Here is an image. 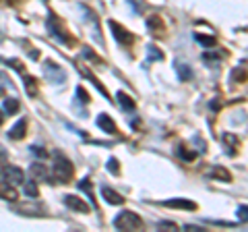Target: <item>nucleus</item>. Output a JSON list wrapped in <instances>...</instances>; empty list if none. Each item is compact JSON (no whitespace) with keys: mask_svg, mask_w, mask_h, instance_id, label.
I'll use <instances>...</instances> for the list:
<instances>
[{"mask_svg":"<svg viewBox=\"0 0 248 232\" xmlns=\"http://www.w3.org/2000/svg\"><path fill=\"white\" fill-rule=\"evenodd\" d=\"M52 170H54V179L56 181H60V182H71L73 181L75 166L64 153H60V151L54 153V168Z\"/></svg>","mask_w":248,"mask_h":232,"instance_id":"1","label":"nucleus"},{"mask_svg":"<svg viewBox=\"0 0 248 232\" xmlns=\"http://www.w3.org/2000/svg\"><path fill=\"white\" fill-rule=\"evenodd\" d=\"M114 226L118 228V230H130V232H135V230H141L143 228V220L139 218V215L135 212H120L118 215L114 218Z\"/></svg>","mask_w":248,"mask_h":232,"instance_id":"2","label":"nucleus"},{"mask_svg":"<svg viewBox=\"0 0 248 232\" xmlns=\"http://www.w3.org/2000/svg\"><path fill=\"white\" fill-rule=\"evenodd\" d=\"M0 179H4L9 184H13V187H17V184H23V181H25V174H23V170L13 166V164H6L2 174H0Z\"/></svg>","mask_w":248,"mask_h":232,"instance_id":"3","label":"nucleus"},{"mask_svg":"<svg viewBox=\"0 0 248 232\" xmlns=\"http://www.w3.org/2000/svg\"><path fill=\"white\" fill-rule=\"evenodd\" d=\"M108 25H110V29H112V35L116 37V42H118V44H122V46H130V44L135 42L133 33H130L126 27H122L120 23L110 21V23H108Z\"/></svg>","mask_w":248,"mask_h":232,"instance_id":"4","label":"nucleus"},{"mask_svg":"<svg viewBox=\"0 0 248 232\" xmlns=\"http://www.w3.org/2000/svg\"><path fill=\"white\" fill-rule=\"evenodd\" d=\"M44 75H46V79H50L52 83H62L66 79L64 71H62L58 65H54L52 60H46L44 63Z\"/></svg>","mask_w":248,"mask_h":232,"instance_id":"5","label":"nucleus"},{"mask_svg":"<svg viewBox=\"0 0 248 232\" xmlns=\"http://www.w3.org/2000/svg\"><path fill=\"white\" fill-rule=\"evenodd\" d=\"M48 32H50V35H52L56 42H60V44H66V42H68V35H66L64 29L60 27V23L56 21V17H50V19H48Z\"/></svg>","mask_w":248,"mask_h":232,"instance_id":"6","label":"nucleus"},{"mask_svg":"<svg viewBox=\"0 0 248 232\" xmlns=\"http://www.w3.org/2000/svg\"><path fill=\"white\" fill-rule=\"evenodd\" d=\"M164 205L166 207H176V210H197V203L195 201H190V199H180V197H176V199H168L164 201Z\"/></svg>","mask_w":248,"mask_h":232,"instance_id":"7","label":"nucleus"},{"mask_svg":"<svg viewBox=\"0 0 248 232\" xmlns=\"http://www.w3.org/2000/svg\"><path fill=\"white\" fill-rule=\"evenodd\" d=\"M64 205L71 207V210H75V212H81V214L89 212V205L85 203V201H81L79 197H75V195H64Z\"/></svg>","mask_w":248,"mask_h":232,"instance_id":"8","label":"nucleus"},{"mask_svg":"<svg viewBox=\"0 0 248 232\" xmlns=\"http://www.w3.org/2000/svg\"><path fill=\"white\" fill-rule=\"evenodd\" d=\"M97 127L102 129V131H106V133H110V135L118 133V127H116V122L108 114H99L97 116Z\"/></svg>","mask_w":248,"mask_h":232,"instance_id":"9","label":"nucleus"},{"mask_svg":"<svg viewBox=\"0 0 248 232\" xmlns=\"http://www.w3.org/2000/svg\"><path fill=\"white\" fill-rule=\"evenodd\" d=\"M0 199H4V201H17L19 199L17 189H15L13 184H9L6 181H0Z\"/></svg>","mask_w":248,"mask_h":232,"instance_id":"10","label":"nucleus"},{"mask_svg":"<svg viewBox=\"0 0 248 232\" xmlns=\"http://www.w3.org/2000/svg\"><path fill=\"white\" fill-rule=\"evenodd\" d=\"M102 195H104V199L108 201L110 205H122L124 203V197L120 195V193H116L114 189H110V187H102Z\"/></svg>","mask_w":248,"mask_h":232,"instance_id":"11","label":"nucleus"},{"mask_svg":"<svg viewBox=\"0 0 248 232\" xmlns=\"http://www.w3.org/2000/svg\"><path fill=\"white\" fill-rule=\"evenodd\" d=\"M207 176H209V179H217V181H221V182H232V174L228 172L226 168H221V166H213L207 172Z\"/></svg>","mask_w":248,"mask_h":232,"instance_id":"12","label":"nucleus"},{"mask_svg":"<svg viewBox=\"0 0 248 232\" xmlns=\"http://www.w3.org/2000/svg\"><path fill=\"white\" fill-rule=\"evenodd\" d=\"M25 131H27V120L21 118V120H17V125L9 131V139H13V141H19V139L25 137Z\"/></svg>","mask_w":248,"mask_h":232,"instance_id":"13","label":"nucleus"},{"mask_svg":"<svg viewBox=\"0 0 248 232\" xmlns=\"http://www.w3.org/2000/svg\"><path fill=\"white\" fill-rule=\"evenodd\" d=\"M174 68H176V73H178V79L180 81H190L192 79V71H190V66L186 65V63H174Z\"/></svg>","mask_w":248,"mask_h":232,"instance_id":"14","label":"nucleus"},{"mask_svg":"<svg viewBox=\"0 0 248 232\" xmlns=\"http://www.w3.org/2000/svg\"><path fill=\"white\" fill-rule=\"evenodd\" d=\"M21 77H23V85H25L27 94H29L31 98H35V96H37V81L33 79V77H29L25 71L21 73Z\"/></svg>","mask_w":248,"mask_h":232,"instance_id":"15","label":"nucleus"},{"mask_svg":"<svg viewBox=\"0 0 248 232\" xmlns=\"http://www.w3.org/2000/svg\"><path fill=\"white\" fill-rule=\"evenodd\" d=\"M223 143H228V156H236V148L240 145V139L232 133H223Z\"/></svg>","mask_w":248,"mask_h":232,"instance_id":"16","label":"nucleus"},{"mask_svg":"<svg viewBox=\"0 0 248 232\" xmlns=\"http://www.w3.org/2000/svg\"><path fill=\"white\" fill-rule=\"evenodd\" d=\"M29 172L33 174V176H37V179H42V181H48V179H50L48 170H46V166H44V164H40V162H35V164H31Z\"/></svg>","mask_w":248,"mask_h":232,"instance_id":"17","label":"nucleus"},{"mask_svg":"<svg viewBox=\"0 0 248 232\" xmlns=\"http://www.w3.org/2000/svg\"><path fill=\"white\" fill-rule=\"evenodd\" d=\"M23 193H25V197L29 199H35L40 193H37V184L35 181H23Z\"/></svg>","mask_w":248,"mask_h":232,"instance_id":"18","label":"nucleus"},{"mask_svg":"<svg viewBox=\"0 0 248 232\" xmlns=\"http://www.w3.org/2000/svg\"><path fill=\"white\" fill-rule=\"evenodd\" d=\"M118 102H120V108L126 112H135V102L130 99V96H126L124 91H120L118 94Z\"/></svg>","mask_w":248,"mask_h":232,"instance_id":"19","label":"nucleus"},{"mask_svg":"<svg viewBox=\"0 0 248 232\" xmlns=\"http://www.w3.org/2000/svg\"><path fill=\"white\" fill-rule=\"evenodd\" d=\"M4 112L13 116V114H17L19 112V99H15V98H6L4 99Z\"/></svg>","mask_w":248,"mask_h":232,"instance_id":"20","label":"nucleus"},{"mask_svg":"<svg viewBox=\"0 0 248 232\" xmlns=\"http://www.w3.org/2000/svg\"><path fill=\"white\" fill-rule=\"evenodd\" d=\"M147 27H149L151 33H157V29H159V33H164V25H161V21L157 17H151L149 21H147Z\"/></svg>","mask_w":248,"mask_h":232,"instance_id":"21","label":"nucleus"},{"mask_svg":"<svg viewBox=\"0 0 248 232\" xmlns=\"http://www.w3.org/2000/svg\"><path fill=\"white\" fill-rule=\"evenodd\" d=\"M147 52H149V60L147 63H151V60H164V52L157 50L155 46H147Z\"/></svg>","mask_w":248,"mask_h":232,"instance_id":"22","label":"nucleus"},{"mask_svg":"<svg viewBox=\"0 0 248 232\" xmlns=\"http://www.w3.org/2000/svg\"><path fill=\"white\" fill-rule=\"evenodd\" d=\"M178 156H182L186 162H190V160H195V151H192V149H186L184 145H180V148H178Z\"/></svg>","mask_w":248,"mask_h":232,"instance_id":"23","label":"nucleus"},{"mask_svg":"<svg viewBox=\"0 0 248 232\" xmlns=\"http://www.w3.org/2000/svg\"><path fill=\"white\" fill-rule=\"evenodd\" d=\"M195 37H197V42H201L203 46H209V48H213V46L217 44L215 37H205V35H201V33H197Z\"/></svg>","mask_w":248,"mask_h":232,"instance_id":"24","label":"nucleus"},{"mask_svg":"<svg viewBox=\"0 0 248 232\" xmlns=\"http://www.w3.org/2000/svg\"><path fill=\"white\" fill-rule=\"evenodd\" d=\"M31 153H33L35 158H40V160L48 158V153H46V149L42 148V145H31Z\"/></svg>","mask_w":248,"mask_h":232,"instance_id":"25","label":"nucleus"},{"mask_svg":"<svg viewBox=\"0 0 248 232\" xmlns=\"http://www.w3.org/2000/svg\"><path fill=\"white\" fill-rule=\"evenodd\" d=\"M79 189H81V191H85V193H87L89 197H93V187H91L89 179H83V181L79 182Z\"/></svg>","mask_w":248,"mask_h":232,"instance_id":"26","label":"nucleus"},{"mask_svg":"<svg viewBox=\"0 0 248 232\" xmlns=\"http://www.w3.org/2000/svg\"><path fill=\"white\" fill-rule=\"evenodd\" d=\"M77 96H79V102L89 104V96H87V91H85L83 85H79V87H77Z\"/></svg>","mask_w":248,"mask_h":232,"instance_id":"27","label":"nucleus"},{"mask_svg":"<svg viewBox=\"0 0 248 232\" xmlns=\"http://www.w3.org/2000/svg\"><path fill=\"white\" fill-rule=\"evenodd\" d=\"M106 168L110 170L112 174H118V172H120V168H118V160H116V158H110V162L106 164Z\"/></svg>","mask_w":248,"mask_h":232,"instance_id":"28","label":"nucleus"},{"mask_svg":"<svg viewBox=\"0 0 248 232\" xmlns=\"http://www.w3.org/2000/svg\"><path fill=\"white\" fill-rule=\"evenodd\" d=\"M221 58V54H203V60H207V63H209V60H219Z\"/></svg>","mask_w":248,"mask_h":232,"instance_id":"29","label":"nucleus"},{"mask_svg":"<svg viewBox=\"0 0 248 232\" xmlns=\"http://www.w3.org/2000/svg\"><path fill=\"white\" fill-rule=\"evenodd\" d=\"M159 228H174V230H176V224H174V222H161Z\"/></svg>","mask_w":248,"mask_h":232,"instance_id":"30","label":"nucleus"},{"mask_svg":"<svg viewBox=\"0 0 248 232\" xmlns=\"http://www.w3.org/2000/svg\"><path fill=\"white\" fill-rule=\"evenodd\" d=\"M238 215H240V218H242V222L246 220V205L240 207V210H238Z\"/></svg>","mask_w":248,"mask_h":232,"instance_id":"31","label":"nucleus"},{"mask_svg":"<svg viewBox=\"0 0 248 232\" xmlns=\"http://www.w3.org/2000/svg\"><path fill=\"white\" fill-rule=\"evenodd\" d=\"M6 166V162H4V156H0V174H2V170Z\"/></svg>","mask_w":248,"mask_h":232,"instance_id":"32","label":"nucleus"},{"mask_svg":"<svg viewBox=\"0 0 248 232\" xmlns=\"http://www.w3.org/2000/svg\"><path fill=\"white\" fill-rule=\"evenodd\" d=\"M4 116H6V114H2V112H0V125H2V122H4Z\"/></svg>","mask_w":248,"mask_h":232,"instance_id":"33","label":"nucleus"},{"mask_svg":"<svg viewBox=\"0 0 248 232\" xmlns=\"http://www.w3.org/2000/svg\"><path fill=\"white\" fill-rule=\"evenodd\" d=\"M0 156H4V149L2 148H0Z\"/></svg>","mask_w":248,"mask_h":232,"instance_id":"34","label":"nucleus"}]
</instances>
